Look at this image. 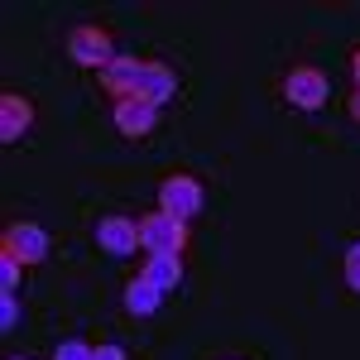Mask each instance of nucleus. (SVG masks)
<instances>
[{
    "instance_id": "8",
    "label": "nucleus",
    "mask_w": 360,
    "mask_h": 360,
    "mask_svg": "<svg viewBox=\"0 0 360 360\" xmlns=\"http://www.w3.org/2000/svg\"><path fill=\"white\" fill-rule=\"evenodd\" d=\"M96 245L106 250V255H130V250H139V221H130V217H101Z\"/></svg>"
},
{
    "instance_id": "2",
    "label": "nucleus",
    "mask_w": 360,
    "mask_h": 360,
    "mask_svg": "<svg viewBox=\"0 0 360 360\" xmlns=\"http://www.w3.org/2000/svg\"><path fill=\"white\" fill-rule=\"evenodd\" d=\"M139 245L149 255H178L188 245V221H173L168 212H149L139 221Z\"/></svg>"
},
{
    "instance_id": "18",
    "label": "nucleus",
    "mask_w": 360,
    "mask_h": 360,
    "mask_svg": "<svg viewBox=\"0 0 360 360\" xmlns=\"http://www.w3.org/2000/svg\"><path fill=\"white\" fill-rule=\"evenodd\" d=\"M351 72H356V86H360V49L351 53Z\"/></svg>"
},
{
    "instance_id": "5",
    "label": "nucleus",
    "mask_w": 360,
    "mask_h": 360,
    "mask_svg": "<svg viewBox=\"0 0 360 360\" xmlns=\"http://www.w3.org/2000/svg\"><path fill=\"white\" fill-rule=\"evenodd\" d=\"M159 120V106H149L144 96H120L115 101V130L125 139H144Z\"/></svg>"
},
{
    "instance_id": "7",
    "label": "nucleus",
    "mask_w": 360,
    "mask_h": 360,
    "mask_svg": "<svg viewBox=\"0 0 360 360\" xmlns=\"http://www.w3.org/2000/svg\"><path fill=\"white\" fill-rule=\"evenodd\" d=\"M29 125H34V106H29V96L5 91V96H0V139L15 144V139L29 135Z\"/></svg>"
},
{
    "instance_id": "14",
    "label": "nucleus",
    "mask_w": 360,
    "mask_h": 360,
    "mask_svg": "<svg viewBox=\"0 0 360 360\" xmlns=\"http://www.w3.org/2000/svg\"><path fill=\"white\" fill-rule=\"evenodd\" d=\"M91 351H96V346H86V341H63L53 351V360H91Z\"/></svg>"
},
{
    "instance_id": "20",
    "label": "nucleus",
    "mask_w": 360,
    "mask_h": 360,
    "mask_svg": "<svg viewBox=\"0 0 360 360\" xmlns=\"http://www.w3.org/2000/svg\"><path fill=\"white\" fill-rule=\"evenodd\" d=\"M10 360H25V356H10Z\"/></svg>"
},
{
    "instance_id": "10",
    "label": "nucleus",
    "mask_w": 360,
    "mask_h": 360,
    "mask_svg": "<svg viewBox=\"0 0 360 360\" xmlns=\"http://www.w3.org/2000/svg\"><path fill=\"white\" fill-rule=\"evenodd\" d=\"M139 77H144V63H139V58H130V53H120L111 68L101 72V86H106V91H120V96H135V91H139Z\"/></svg>"
},
{
    "instance_id": "13",
    "label": "nucleus",
    "mask_w": 360,
    "mask_h": 360,
    "mask_svg": "<svg viewBox=\"0 0 360 360\" xmlns=\"http://www.w3.org/2000/svg\"><path fill=\"white\" fill-rule=\"evenodd\" d=\"M20 288V259L0 250V293H15Z\"/></svg>"
},
{
    "instance_id": "12",
    "label": "nucleus",
    "mask_w": 360,
    "mask_h": 360,
    "mask_svg": "<svg viewBox=\"0 0 360 360\" xmlns=\"http://www.w3.org/2000/svg\"><path fill=\"white\" fill-rule=\"evenodd\" d=\"M159 298H164V293H159V288H154L149 278H135V283L125 288V307H130L135 317H149V312L159 307Z\"/></svg>"
},
{
    "instance_id": "17",
    "label": "nucleus",
    "mask_w": 360,
    "mask_h": 360,
    "mask_svg": "<svg viewBox=\"0 0 360 360\" xmlns=\"http://www.w3.org/2000/svg\"><path fill=\"white\" fill-rule=\"evenodd\" d=\"M91 360H125V351H120V346H96Z\"/></svg>"
},
{
    "instance_id": "4",
    "label": "nucleus",
    "mask_w": 360,
    "mask_h": 360,
    "mask_svg": "<svg viewBox=\"0 0 360 360\" xmlns=\"http://www.w3.org/2000/svg\"><path fill=\"white\" fill-rule=\"evenodd\" d=\"M283 96L298 106V111H322L327 106V77L317 68H293L283 77Z\"/></svg>"
},
{
    "instance_id": "15",
    "label": "nucleus",
    "mask_w": 360,
    "mask_h": 360,
    "mask_svg": "<svg viewBox=\"0 0 360 360\" xmlns=\"http://www.w3.org/2000/svg\"><path fill=\"white\" fill-rule=\"evenodd\" d=\"M346 283H351V288L360 293V240L346 250Z\"/></svg>"
},
{
    "instance_id": "9",
    "label": "nucleus",
    "mask_w": 360,
    "mask_h": 360,
    "mask_svg": "<svg viewBox=\"0 0 360 360\" xmlns=\"http://www.w3.org/2000/svg\"><path fill=\"white\" fill-rule=\"evenodd\" d=\"M173 91H178V77L168 72L164 63H144V77H139L135 96H144L149 106H168V101H173Z\"/></svg>"
},
{
    "instance_id": "16",
    "label": "nucleus",
    "mask_w": 360,
    "mask_h": 360,
    "mask_svg": "<svg viewBox=\"0 0 360 360\" xmlns=\"http://www.w3.org/2000/svg\"><path fill=\"white\" fill-rule=\"evenodd\" d=\"M15 322H20V303H15V293H5V303H0V327L10 332Z\"/></svg>"
},
{
    "instance_id": "3",
    "label": "nucleus",
    "mask_w": 360,
    "mask_h": 360,
    "mask_svg": "<svg viewBox=\"0 0 360 360\" xmlns=\"http://www.w3.org/2000/svg\"><path fill=\"white\" fill-rule=\"evenodd\" d=\"M159 212H168L173 221H193L197 212H202V183L188 178V173L164 178V188H159Z\"/></svg>"
},
{
    "instance_id": "11",
    "label": "nucleus",
    "mask_w": 360,
    "mask_h": 360,
    "mask_svg": "<svg viewBox=\"0 0 360 360\" xmlns=\"http://www.w3.org/2000/svg\"><path fill=\"white\" fill-rule=\"evenodd\" d=\"M139 278H149L159 293H168V288L183 283V259H178V255H149V264H144Z\"/></svg>"
},
{
    "instance_id": "6",
    "label": "nucleus",
    "mask_w": 360,
    "mask_h": 360,
    "mask_svg": "<svg viewBox=\"0 0 360 360\" xmlns=\"http://www.w3.org/2000/svg\"><path fill=\"white\" fill-rule=\"evenodd\" d=\"M5 255H15L20 264H44V259H49V236H44L39 226H29V221L10 226V231H5Z\"/></svg>"
},
{
    "instance_id": "1",
    "label": "nucleus",
    "mask_w": 360,
    "mask_h": 360,
    "mask_svg": "<svg viewBox=\"0 0 360 360\" xmlns=\"http://www.w3.org/2000/svg\"><path fill=\"white\" fill-rule=\"evenodd\" d=\"M68 58L72 63H82V68H111L115 58V39H111V29H101V25H77L72 34H68Z\"/></svg>"
},
{
    "instance_id": "19",
    "label": "nucleus",
    "mask_w": 360,
    "mask_h": 360,
    "mask_svg": "<svg viewBox=\"0 0 360 360\" xmlns=\"http://www.w3.org/2000/svg\"><path fill=\"white\" fill-rule=\"evenodd\" d=\"M351 115H356V120H360V91H356V96H351Z\"/></svg>"
}]
</instances>
